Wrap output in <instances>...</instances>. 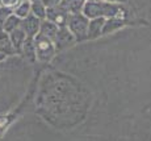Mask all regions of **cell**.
<instances>
[{
    "instance_id": "cell-20",
    "label": "cell",
    "mask_w": 151,
    "mask_h": 141,
    "mask_svg": "<svg viewBox=\"0 0 151 141\" xmlns=\"http://www.w3.org/2000/svg\"><path fill=\"white\" fill-rule=\"evenodd\" d=\"M108 1H120V0H108Z\"/></svg>"
},
{
    "instance_id": "cell-4",
    "label": "cell",
    "mask_w": 151,
    "mask_h": 141,
    "mask_svg": "<svg viewBox=\"0 0 151 141\" xmlns=\"http://www.w3.org/2000/svg\"><path fill=\"white\" fill-rule=\"evenodd\" d=\"M68 17L70 13L60 4L51 8H46V20L55 24L58 28H63L67 25Z\"/></svg>"
},
{
    "instance_id": "cell-6",
    "label": "cell",
    "mask_w": 151,
    "mask_h": 141,
    "mask_svg": "<svg viewBox=\"0 0 151 141\" xmlns=\"http://www.w3.org/2000/svg\"><path fill=\"white\" fill-rule=\"evenodd\" d=\"M72 41H74V36L70 33L67 26H63V28L58 29L57 36H55V39H54L53 42H54L55 48L63 49V48H66V46H68Z\"/></svg>"
},
{
    "instance_id": "cell-9",
    "label": "cell",
    "mask_w": 151,
    "mask_h": 141,
    "mask_svg": "<svg viewBox=\"0 0 151 141\" xmlns=\"http://www.w3.org/2000/svg\"><path fill=\"white\" fill-rule=\"evenodd\" d=\"M104 17H97V19L89 21L88 24V34H87V39H96L103 32V26H104Z\"/></svg>"
},
{
    "instance_id": "cell-7",
    "label": "cell",
    "mask_w": 151,
    "mask_h": 141,
    "mask_svg": "<svg viewBox=\"0 0 151 141\" xmlns=\"http://www.w3.org/2000/svg\"><path fill=\"white\" fill-rule=\"evenodd\" d=\"M9 36V41L11 45H12L14 53H21L22 52V46H24V42L27 41V34L22 31L21 28H17L16 31H13L12 33L8 34Z\"/></svg>"
},
{
    "instance_id": "cell-11",
    "label": "cell",
    "mask_w": 151,
    "mask_h": 141,
    "mask_svg": "<svg viewBox=\"0 0 151 141\" xmlns=\"http://www.w3.org/2000/svg\"><path fill=\"white\" fill-rule=\"evenodd\" d=\"M58 29L59 28H58L55 24L47 21V20H43V21H41V25H40V33L43 34V36H46L47 39L54 41L55 36H57Z\"/></svg>"
},
{
    "instance_id": "cell-1",
    "label": "cell",
    "mask_w": 151,
    "mask_h": 141,
    "mask_svg": "<svg viewBox=\"0 0 151 141\" xmlns=\"http://www.w3.org/2000/svg\"><path fill=\"white\" fill-rule=\"evenodd\" d=\"M84 15H86V17H95V19L104 16L116 17L124 15V8L120 5L110 4V3L89 1L84 5Z\"/></svg>"
},
{
    "instance_id": "cell-13",
    "label": "cell",
    "mask_w": 151,
    "mask_h": 141,
    "mask_svg": "<svg viewBox=\"0 0 151 141\" xmlns=\"http://www.w3.org/2000/svg\"><path fill=\"white\" fill-rule=\"evenodd\" d=\"M20 24H21V20L12 13V15H9V16L7 17V20L4 21L1 31L4 32V33L9 34V33H12L13 31H16L17 28H20Z\"/></svg>"
},
{
    "instance_id": "cell-2",
    "label": "cell",
    "mask_w": 151,
    "mask_h": 141,
    "mask_svg": "<svg viewBox=\"0 0 151 141\" xmlns=\"http://www.w3.org/2000/svg\"><path fill=\"white\" fill-rule=\"evenodd\" d=\"M33 41H34V49H36V58L40 62H49L55 53V45L53 40L38 33L33 39Z\"/></svg>"
},
{
    "instance_id": "cell-15",
    "label": "cell",
    "mask_w": 151,
    "mask_h": 141,
    "mask_svg": "<svg viewBox=\"0 0 151 141\" xmlns=\"http://www.w3.org/2000/svg\"><path fill=\"white\" fill-rule=\"evenodd\" d=\"M25 54V57L29 58V60L33 61L36 58V49H34V41L33 39H27V41L24 42V46H22V52Z\"/></svg>"
},
{
    "instance_id": "cell-17",
    "label": "cell",
    "mask_w": 151,
    "mask_h": 141,
    "mask_svg": "<svg viewBox=\"0 0 151 141\" xmlns=\"http://www.w3.org/2000/svg\"><path fill=\"white\" fill-rule=\"evenodd\" d=\"M20 1H22V0H0V7L13 11L19 5Z\"/></svg>"
},
{
    "instance_id": "cell-14",
    "label": "cell",
    "mask_w": 151,
    "mask_h": 141,
    "mask_svg": "<svg viewBox=\"0 0 151 141\" xmlns=\"http://www.w3.org/2000/svg\"><path fill=\"white\" fill-rule=\"evenodd\" d=\"M30 15L36 16L40 20L46 19V7L41 3V0L30 1Z\"/></svg>"
},
{
    "instance_id": "cell-16",
    "label": "cell",
    "mask_w": 151,
    "mask_h": 141,
    "mask_svg": "<svg viewBox=\"0 0 151 141\" xmlns=\"http://www.w3.org/2000/svg\"><path fill=\"white\" fill-rule=\"evenodd\" d=\"M124 25V20H118V19H112V20H106L104 23L103 26V32L101 33H109V32H114L116 29H118L120 26Z\"/></svg>"
},
{
    "instance_id": "cell-8",
    "label": "cell",
    "mask_w": 151,
    "mask_h": 141,
    "mask_svg": "<svg viewBox=\"0 0 151 141\" xmlns=\"http://www.w3.org/2000/svg\"><path fill=\"white\" fill-rule=\"evenodd\" d=\"M14 50L11 45L9 36L7 33H4L3 31H0V62L4 61L8 55L13 54Z\"/></svg>"
},
{
    "instance_id": "cell-21",
    "label": "cell",
    "mask_w": 151,
    "mask_h": 141,
    "mask_svg": "<svg viewBox=\"0 0 151 141\" xmlns=\"http://www.w3.org/2000/svg\"><path fill=\"white\" fill-rule=\"evenodd\" d=\"M29 1H34V0H29Z\"/></svg>"
},
{
    "instance_id": "cell-10",
    "label": "cell",
    "mask_w": 151,
    "mask_h": 141,
    "mask_svg": "<svg viewBox=\"0 0 151 141\" xmlns=\"http://www.w3.org/2000/svg\"><path fill=\"white\" fill-rule=\"evenodd\" d=\"M60 5L68 13L78 15L82 11V8H84V5H86V0H62Z\"/></svg>"
},
{
    "instance_id": "cell-5",
    "label": "cell",
    "mask_w": 151,
    "mask_h": 141,
    "mask_svg": "<svg viewBox=\"0 0 151 141\" xmlns=\"http://www.w3.org/2000/svg\"><path fill=\"white\" fill-rule=\"evenodd\" d=\"M40 25H41V20L37 19L33 15H29L27 19L21 20L20 28L25 32L28 39H34L40 33Z\"/></svg>"
},
{
    "instance_id": "cell-18",
    "label": "cell",
    "mask_w": 151,
    "mask_h": 141,
    "mask_svg": "<svg viewBox=\"0 0 151 141\" xmlns=\"http://www.w3.org/2000/svg\"><path fill=\"white\" fill-rule=\"evenodd\" d=\"M9 15H12V11L7 9V8H1V7H0V31H1L3 24H4V21L7 20V17L9 16Z\"/></svg>"
},
{
    "instance_id": "cell-3",
    "label": "cell",
    "mask_w": 151,
    "mask_h": 141,
    "mask_svg": "<svg viewBox=\"0 0 151 141\" xmlns=\"http://www.w3.org/2000/svg\"><path fill=\"white\" fill-rule=\"evenodd\" d=\"M88 24L89 21L83 15H70L67 21V29H70V33L76 40L83 41L87 39V34H88Z\"/></svg>"
},
{
    "instance_id": "cell-19",
    "label": "cell",
    "mask_w": 151,
    "mask_h": 141,
    "mask_svg": "<svg viewBox=\"0 0 151 141\" xmlns=\"http://www.w3.org/2000/svg\"><path fill=\"white\" fill-rule=\"evenodd\" d=\"M41 3L46 8H51L55 7V5H59L62 3V0H41Z\"/></svg>"
},
{
    "instance_id": "cell-12",
    "label": "cell",
    "mask_w": 151,
    "mask_h": 141,
    "mask_svg": "<svg viewBox=\"0 0 151 141\" xmlns=\"http://www.w3.org/2000/svg\"><path fill=\"white\" fill-rule=\"evenodd\" d=\"M12 13L16 17H19L20 20H24L30 15V1L29 0H22L19 3L16 8L12 11Z\"/></svg>"
}]
</instances>
